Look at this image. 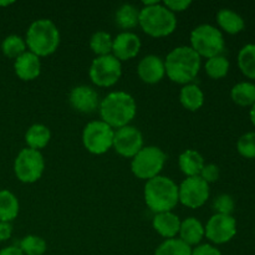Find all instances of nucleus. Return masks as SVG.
Segmentation results:
<instances>
[{
	"label": "nucleus",
	"instance_id": "nucleus-1",
	"mask_svg": "<svg viewBox=\"0 0 255 255\" xmlns=\"http://www.w3.org/2000/svg\"><path fill=\"white\" fill-rule=\"evenodd\" d=\"M202 57L191 46H178L167 54L164 59L166 75L179 85L192 84L201 70Z\"/></svg>",
	"mask_w": 255,
	"mask_h": 255
},
{
	"label": "nucleus",
	"instance_id": "nucleus-2",
	"mask_svg": "<svg viewBox=\"0 0 255 255\" xmlns=\"http://www.w3.org/2000/svg\"><path fill=\"white\" fill-rule=\"evenodd\" d=\"M99 110L101 121L114 129H119L128 126L129 122L136 117L137 104L128 92L114 91L101 100Z\"/></svg>",
	"mask_w": 255,
	"mask_h": 255
},
{
	"label": "nucleus",
	"instance_id": "nucleus-3",
	"mask_svg": "<svg viewBox=\"0 0 255 255\" xmlns=\"http://www.w3.org/2000/svg\"><path fill=\"white\" fill-rule=\"evenodd\" d=\"M138 25L147 35L152 37H164L174 32L177 27L176 14L167 9L162 2L152 0L143 1L139 9Z\"/></svg>",
	"mask_w": 255,
	"mask_h": 255
},
{
	"label": "nucleus",
	"instance_id": "nucleus-4",
	"mask_svg": "<svg viewBox=\"0 0 255 255\" xmlns=\"http://www.w3.org/2000/svg\"><path fill=\"white\" fill-rule=\"evenodd\" d=\"M146 206L154 214L172 212L179 203L178 186L173 179L166 176H157L146 181L143 189Z\"/></svg>",
	"mask_w": 255,
	"mask_h": 255
},
{
	"label": "nucleus",
	"instance_id": "nucleus-5",
	"mask_svg": "<svg viewBox=\"0 0 255 255\" xmlns=\"http://www.w3.org/2000/svg\"><path fill=\"white\" fill-rule=\"evenodd\" d=\"M25 42L29 51L36 56H49L60 45L59 27L50 19L35 20L27 29Z\"/></svg>",
	"mask_w": 255,
	"mask_h": 255
},
{
	"label": "nucleus",
	"instance_id": "nucleus-6",
	"mask_svg": "<svg viewBox=\"0 0 255 255\" xmlns=\"http://www.w3.org/2000/svg\"><path fill=\"white\" fill-rule=\"evenodd\" d=\"M191 47L199 56L211 57L222 55L226 49L224 36L219 29L211 24H201L191 32Z\"/></svg>",
	"mask_w": 255,
	"mask_h": 255
},
{
	"label": "nucleus",
	"instance_id": "nucleus-7",
	"mask_svg": "<svg viewBox=\"0 0 255 255\" xmlns=\"http://www.w3.org/2000/svg\"><path fill=\"white\" fill-rule=\"evenodd\" d=\"M167 161V154L157 146H146L132 158L131 171L137 178L149 181L159 176Z\"/></svg>",
	"mask_w": 255,
	"mask_h": 255
},
{
	"label": "nucleus",
	"instance_id": "nucleus-8",
	"mask_svg": "<svg viewBox=\"0 0 255 255\" xmlns=\"http://www.w3.org/2000/svg\"><path fill=\"white\" fill-rule=\"evenodd\" d=\"M115 129L101 120L91 121L84 127L82 143L92 154H105L114 147Z\"/></svg>",
	"mask_w": 255,
	"mask_h": 255
},
{
	"label": "nucleus",
	"instance_id": "nucleus-9",
	"mask_svg": "<svg viewBox=\"0 0 255 255\" xmlns=\"http://www.w3.org/2000/svg\"><path fill=\"white\" fill-rule=\"evenodd\" d=\"M45 171V159L40 151L22 148L17 153L14 162V172L16 178L22 183H35L42 177Z\"/></svg>",
	"mask_w": 255,
	"mask_h": 255
},
{
	"label": "nucleus",
	"instance_id": "nucleus-10",
	"mask_svg": "<svg viewBox=\"0 0 255 255\" xmlns=\"http://www.w3.org/2000/svg\"><path fill=\"white\" fill-rule=\"evenodd\" d=\"M122 75V64L112 54L96 56L91 62L89 76L99 87H111Z\"/></svg>",
	"mask_w": 255,
	"mask_h": 255
},
{
	"label": "nucleus",
	"instance_id": "nucleus-11",
	"mask_svg": "<svg viewBox=\"0 0 255 255\" xmlns=\"http://www.w3.org/2000/svg\"><path fill=\"white\" fill-rule=\"evenodd\" d=\"M178 198L184 207L201 208L209 198V184L199 176L187 177L178 186Z\"/></svg>",
	"mask_w": 255,
	"mask_h": 255
},
{
	"label": "nucleus",
	"instance_id": "nucleus-12",
	"mask_svg": "<svg viewBox=\"0 0 255 255\" xmlns=\"http://www.w3.org/2000/svg\"><path fill=\"white\" fill-rule=\"evenodd\" d=\"M237 234V221L232 216L213 214L204 226V237L213 244L231 242Z\"/></svg>",
	"mask_w": 255,
	"mask_h": 255
},
{
	"label": "nucleus",
	"instance_id": "nucleus-13",
	"mask_svg": "<svg viewBox=\"0 0 255 255\" xmlns=\"http://www.w3.org/2000/svg\"><path fill=\"white\" fill-rule=\"evenodd\" d=\"M142 132L134 126H125L115 131L114 148L125 158H133L143 148Z\"/></svg>",
	"mask_w": 255,
	"mask_h": 255
},
{
	"label": "nucleus",
	"instance_id": "nucleus-14",
	"mask_svg": "<svg viewBox=\"0 0 255 255\" xmlns=\"http://www.w3.org/2000/svg\"><path fill=\"white\" fill-rule=\"evenodd\" d=\"M69 102L74 110L81 114H92L100 107L101 100L96 90L87 85H79L70 91Z\"/></svg>",
	"mask_w": 255,
	"mask_h": 255
},
{
	"label": "nucleus",
	"instance_id": "nucleus-15",
	"mask_svg": "<svg viewBox=\"0 0 255 255\" xmlns=\"http://www.w3.org/2000/svg\"><path fill=\"white\" fill-rule=\"evenodd\" d=\"M141 46L138 35L131 31H122L114 39L112 55L120 61H128L138 55Z\"/></svg>",
	"mask_w": 255,
	"mask_h": 255
},
{
	"label": "nucleus",
	"instance_id": "nucleus-16",
	"mask_svg": "<svg viewBox=\"0 0 255 255\" xmlns=\"http://www.w3.org/2000/svg\"><path fill=\"white\" fill-rule=\"evenodd\" d=\"M138 77L148 85L158 84L166 75L164 61L157 55H147L137 65Z\"/></svg>",
	"mask_w": 255,
	"mask_h": 255
},
{
	"label": "nucleus",
	"instance_id": "nucleus-17",
	"mask_svg": "<svg viewBox=\"0 0 255 255\" xmlns=\"http://www.w3.org/2000/svg\"><path fill=\"white\" fill-rule=\"evenodd\" d=\"M14 70L16 76L22 81H32L41 74L40 57L30 52L29 50L15 59Z\"/></svg>",
	"mask_w": 255,
	"mask_h": 255
},
{
	"label": "nucleus",
	"instance_id": "nucleus-18",
	"mask_svg": "<svg viewBox=\"0 0 255 255\" xmlns=\"http://www.w3.org/2000/svg\"><path fill=\"white\" fill-rule=\"evenodd\" d=\"M181 219L173 212H163L154 214L152 227L161 237L166 239L176 238L181 228Z\"/></svg>",
	"mask_w": 255,
	"mask_h": 255
},
{
	"label": "nucleus",
	"instance_id": "nucleus-19",
	"mask_svg": "<svg viewBox=\"0 0 255 255\" xmlns=\"http://www.w3.org/2000/svg\"><path fill=\"white\" fill-rule=\"evenodd\" d=\"M179 239L188 244L189 247L199 246L204 238V226L199 219L194 217H188L181 222L179 228Z\"/></svg>",
	"mask_w": 255,
	"mask_h": 255
},
{
	"label": "nucleus",
	"instance_id": "nucleus-20",
	"mask_svg": "<svg viewBox=\"0 0 255 255\" xmlns=\"http://www.w3.org/2000/svg\"><path fill=\"white\" fill-rule=\"evenodd\" d=\"M204 164L203 156L196 149H186L178 157L179 169L187 177L199 176Z\"/></svg>",
	"mask_w": 255,
	"mask_h": 255
},
{
	"label": "nucleus",
	"instance_id": "nucleus-21",
	"mask_svg": "<svg viewBox=\"0 0 255 255\" xmlns=\"http://www.w3.org/2000/svg\"><path fill=\"white\" fill-rule=\"evenodd\" d=\"M50 139H51L50 128L42 124H34L27 128L25 133V142L27 144V148L36 149V151L46 147Z\"/></svg>",
	"mask_w": 255,
	"mask_h": 255
},
{
	"label": "nucleus",
	"instance_id": "nucleus-22",
	"mask_svg": "<svg viewBox=\"0 0 255 255\" xmlns=\"http://www.w3.org/2000/svg\"><path fill=\"white\" fill-rule=\"evenodd\" d=\"M179 101L182 106L188 111H198L204 104V94L198 85H184L179 92Z\"/></svg>",
	"mask_w": 255,
	"mask_h": 255
},
{
	"label": "nucleus",
	"instance_id": "nucleus-23",
	"mask_svg": "<svg viewBox=\"0 0 255 255\" xmlns=\"http://www.w3.org/2000/svg\"><path fill=\"white\" fill-rule=\"evenodd\" d=\"M217 22L219 27L228 34H238L246 26L243 17L231 9H221L217 12Z\"/></svg>",
	"mask_w": 255,
	"mask_h": 255
},
{
	"label": "nucleus",
	"instance_id": "nucleus-24",
	"mask_svg": "<svg viewBox=\"0 0 255 255\" xmlns=\"http://www.w3.org/2000/svg\"><path fill=\"white\" fill-rule=\"evenodd\" d=\"M19 201L12 192L0 191V222H11L19 214Z\"/></svg>",
	"mask_w": 255,
	"mask_h": 255
},
{
	"label": "nucleus",
	"instance_id": "nucleus-25",
	"mask_svg": "<svg viewBox=\"0 0 255 255\" xmlns=\"http://www.w3.org/2000/svg\"><path fill=\"white\" fill-rule=\"evenodd\" d=\"M116 24L125 31L133 29L139 22V9L132 4H124L116 11Z\"/></svg>",
	"mask_w": 255,
	"mask_h": 255
},
{
	"label": "nucleus",
	"instance_id": "nucleus-26",
	"mask_svg": "<svg viewBox=\"0 0 255 255\" xmlns=\"http://www.w3.org/2000/svg\"><path fill=\"white\" fill-rule=\"evenodd\" d=\"M231 96L239 106H253L255 104V85L252 82H239L233 86Z\"/></svg>",
	"mask_w": 255,
	"mask_h": 255
},
{
	"label": "nucleus",
	"instance_id": "nucleus-27",
	"mask_svg": "<svg viewBox=\"0 0 255 255\" xmlns=\"http://www.w3.org/2000/svg\"><path fill=\"white\" fill-rule=\"evenodd\" d=\"M112 44H114V37L104 30L94 32L90 39V47L97 56L112 54Z\"/></svg>",
	"mask_w": 255,
	"mask_h": 255
},
{
	"label": "nucleus",
	"instance_id": "nucleus-28",
	"mask_svg": "<svg viewBox=\"0 0 255 255\" xmlns=\"http://www.w3.org/2000/svg\"><path fill=\"white\" fill-rule=\"evenodd\" d=\"M238 66L247 77L255 80V44L242 47L238 54Z\"/></svg>",
	"mask_w": 255,
	"mask_h": 255
},
{
	"label": "nucleus",
	"instance_id": "nucleus-29",
	"mask_svg": "<svg viewBox=\"0 0 255 255\" xmlns=\"http://www.w3.org/2000/svg\"><path fill=\"white\" fill-rule=\"evenodd\" d=\"M153 255H192V248L179 238L166 239L157 247Z\"/></svg>",
	"mask_w": 255,
	"mask_h": 255
},
{
	"label": "nucleus",
	"instance_id": "nucleus-30",
	"mask_svg": "<svg viewBox=\"0 0 255 255\" xmlns=\"http://www.w3.org/2000/svg\"><path fill=\"white\" fill-rule=\"evenodd\" d=\"M204 70H206V74L211 79H222V77L227 76V74H228L229 61L223 55L211 57V59L207 60L206 65H204Z\"/></svg>",
	"mask_w": 255,
	"mask_h": 255
},
{
	"label": "nucleus",
	"instance_id": "nucleus-31",
	"mask_svg": "<svg viewBox=\"0 0 255 255\" xmlns=\"http://www.w3.org/2000/svg\"><path fill=\"white\" fill-rule=\"evenodd\" d=\"M19 248L24 255H44L47 249V244L41 237L29 234L21 239Z\"/></svg>",
	"mask_w": 255,
	"mask_h": 255
},
{
	"label": "nucleus",
	"instance_id": "nucleus-32",
	"mask_svg": "<svg viewBox=\"0 0 255 255\" xmlns=\"http://www.w3.org/2000/svg\"><path fill=\"white\" fill-rule=\"evenodd\" d=\"M26 42L25 39H22L19 35H9L4 39L1 44V50L4 52L5 56L10 57V59H16L20 55L27 51Z\"/></svg>",
	"mask_w": 255,
	"mask_h": 255
},
{
	"label": "nucleus",
	"instance_id": "nucleus-33",
	"mask_svg": "<svg viewBox=\"0 0 255 255\" xmlns=\"http://www.w3.org/2000/svg\"><path fill=\"white\" fill-rule=\"evenodd\" d=\"M237 149L246 158H255V132L243 134L237 142Z\"/></svg>",
	"mask_w": 255,
	"mask_h": 255
},
{
	"label": "nucleus",
	"instance_id": "nucleus-34",
	"mask_svg": "<svg viewBox=\"0 0 255 255\" xmlns=\"http://www.w3.org/2000/svg\"><path fill=\"white\" fill-rule=\"evenodd\" d=\"M213 209L216 214L232 216L234 211V199L229 194H219L213 201Z\"/></svg>",
	"mask_w": 255,
	"mask_h": 255
},
{
	"label": "nucleus",
	"instance_id": "nucleus-35",
	"mask_svg": "<svg viewBox=\"0 0 255 255\" xmlns=\"http://www.w3.org/2000/svg\"><path fill=\"white\" fill-rule=\"evenodd\" d=\"M203 181H206L207 183H214V182L218 181L219 178V167L214 163L204 164V167L202 168L201 174H199Z\"/></svg>",
	"mask_w": 255,
	"mask_h": 255
},
{
	"label": "nucleus",
	"instance_id": "nucleus-36",
	"mask_svg": "<svg viewBox=\"0 0 255 255\" xmlns=\"http://www.w3.org/2000/svg\"><path fill=\"white\" fill-rule=\"evenodd\" d=\"M162 4H163L167 9L171 10L173 14H176V12H181L188 9L192 5V1L191 0H166V1H163Z\"/></svg>",
	"mask_w": 255,
	"mask_h": 255
},
{
	"label": "nucleus",
	"instance_id": "nucleus-37",
	"mask_svg": "<svg viewBox=\"0 0 255 255\" xmlns=\"http://www.w3.org/2000/svg\"><path fill=\"white\" fill-rule=\"evenodd\" d=\"M192 255H222V253L212 244H199L192 249Z\"/></svg>",
	"mask_w": 255,
	"mask_h": 255
},
{
	"label": "nucleus",
	"instance_id": "nucleus-38",
	"mask_svg": "<svg viewBox=\"0 0 255 255\" xmlns=\"http://www.w3.org/2000/svg\"><path fill=\"white\" fill-rule=\"evenodd\" d=\"M12 234V226L10 222H0V242L10 239Z\"/></svg>",
	"mask_w": 255,
	"mask_h": 255
},
{
	"label": "nucleus",
	"instance_id": "nucleus-39",
	"mask_svg": "<svg viewBox=\"0 0 255 255\" xmlns=\"http://www.w3.org/2000/svg\"><path fill=\"white\" fill-rule=\"evenodd\" d=\"M0 255H24V253L20 251L19 247L11 246L1 249V251H0Z\"/></svg>",
	"mask_w": 255,
	"mask_h": 255
},
{
	"label": "nucleus",
	"instance_id": "nucleus-40",
	"mask_svg": "<svg viewBox=\"0 0 255 255\" xmlns=\"http://www.w3.org/2000/svg\"><path fill=\"white\" fill-rule=\"evenodd\" d=\"M251 120L252 122H253V125L255 126V104L252 106V110H251Z\"/></svg>",
	"mask_w": 255,
	"mask_h": 255
},
{
	"label": "nucleus",
	"instance_id": "nucleus-41",
	"mask_svg": "<svg viewBox=\"0 0 255 255\" xmlns=\"http://www.w3.org/2000/svg\"><path fill=\"white\" fill-rule=\"evenodd\" d=\"M11 4H14V1H0V6H9Z\"/></svg>",
	"mask_w": 255,
	"mask_h": 255
}]
</instances>
